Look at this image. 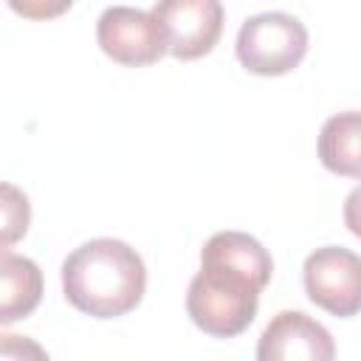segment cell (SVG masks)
Returning a JSON list of instances; mask_svg holds the SVG:
<instances>
[{
  "instance_id": "1",
  "label": "cell",
  "mask_w": 361,
  "mask_h": 361,
  "mask_svg": "<svg viewBox=\"0 0 361 361\" xmlns=\"http://www.w3.org/2000/svg\"><path fill=\"white\" fill-rule=\"evenodd\" d=\"M274 259L245 231H217L200 251V271L186 290V313L214 338L240 336L257 316L259 290L271 282Z\"/></svg>"
},
{
  "instance_id": "2",
  "label": "cell",
  "mask_w": 361,
  "mask_h": 361,
  "mask_svg": "<svg viewBox=\"0 0 361 361\" xmlns=\"http://www.w3.org/2000/svg\"><path fill=\"white\" fill-rule=\"evenodd\" d=\"M144 288V259L124 240H87L62 262L65 299L93 319H118L130 313L141 302Z\"/></svg>"
},
{
  "instance_id": "3",
  "label": "cell",
  "mask_w": 361,
  "mask_h": 361,
  "mask_svg": "<svg viewBox=\"0 0 361 361\" xmlns=\"http://www.w3.org/2000/svg\"><path fill=\"white\" fill-rule=\"evenodd\" d=\"M237 59L248 73L282 76L307 54V28L288 11H262L237 31Z\"/></svg>"
},
{
  "instance_id": "4",
  "label": "cell",
  "mask_w": 361,
  "mask_h": 361,
  "mask_svg": "<svg viewBox=\"0 0 361 361\" xmlns=\"http://www.w3.org/2000/svg\"><path fill=\"white\" fill-rule=\"evenodd\" d=\"M302 282L316 307L338 319L361 313V254L341 245L316 248L305 259Z\"/></svg>"
},
{
  "instance_id": "5",
  "label": "cell",
  "mask_w": 361,
  "mask_h": 361,
  "mask_svg": "<svg viewBox=\"0 0 361 361\" xmlns=\"http://www.w3.org/2000/svg\"><path fill=\"white\" fill-rule=\"evenodd\" d=\"M99 48L118 65L141 68L158 62L166 51V31L152 11L133 6H110L96 23Z\"/></svg>"
},
{
  "instance_id": "6",
  "label": "cell",
  "mask_w": 361,
  "mask_h": 361,
  "mask_svg": "<svg viewBox=\"0 0 361 361\" xmlns=\"http://www.w3.org/2000/svg\"><path fill=\"white\" fill-rule=\"evenodd\" d=\"M166 31V51L175 59L206 56L223 31V6L217 0H161L149 8Z\"/></svg>"
},
{
  "instance_id": "7",
  "label": "cell",
  "mask_w": 361,
  "mask_h": 361,
  "mask_svg": "<svg viewBox=\"0 0 361 361\" xmlns=\"http://www.w3.org/2000/svg\"><path fill=\"white\" fill-rule=\"evenodd\" d=\"M257 361H336V341L307 313L279 310L257 341Z\"/></svg>"
},
{
  "instance_id": "8",
  "label": "cell",
  "mask_w": 361,
  "mask_h": 361,
  "mask_svg": "<svg viewBox=\"0 0 361 361\" xmlns=\"http://www.w3.org/2000/svg\"><path fill=\"white\" fill-rule=\"evenodd\" d=\"M42 299V271L34 259L0 254V324L25 319Z\"/></svg>"
},
{
  "instance_id": "9",
  "label": "cell",
  "mask_w": 361,
  "mask_h": 361,
  "mask_svg": "<svg viewBox=\"0 0 361 361\" xmlns=\"http://www.w3.org/2000/svg\"><path fill=\"white\" fill-rule=\"evenodd\" d=\"M319 158L333 175L361 178V110L336 113L322 124Z\"/></svg>"
},
{
  "instance_id": "10",
  "label": "cell",
  "mask_w": 361,
  "mask_h": 361,
  "mask_svg": "<svg viewBox=\"0 0 361 361\" xmlns=\"http://www.w3.org/2000/svg\"><path fill=\"white\" fill-rule=\"evenodd\" d=\"M0 192H3V240H0V245H3V251H8L11 243H17L28 231L31 206H28V197L11 183H3Z\"/></svg>"
},
{
  "instance_id": "11",
  "label": "cell",
  "mask_w": 361,
  "mask_h": 361,
  "mask_svg": "<svg viewBox=\"0 0 361 361\" xmlns=\"http://www.w3.org/2000/svg\"><path fill=\"white\" fill-rule=\"evenodd\" d=\"M0 361H51L42 344H37L28 336L3 333L0 336Z\"/></svg>"
},
{
  "instance_id": "12",
  "label": "cell",
  "mask_w": 361,
  "mask_h": 361,
  "mask_svg": "<svg viewBox=\"0 0 361 361\" xmlns=\"http://www.w3.org/2000/svg\"><path fill=\"white\" fill-rule=\"evenodd\" d=\"M344 226L355 234V237H361V183L347 195V200H344Z\"/></svg>"
}]
</instances>
